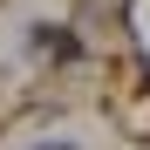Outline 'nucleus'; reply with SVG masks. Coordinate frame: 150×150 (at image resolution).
Here are the masks:
<instances>
[{
  "instance_id": "obj_1",
  "label": "nucleus",
  "mask_w": 150,
  "mask_h": 150,
  "mask_svg": "<svg viewBox=\"0 0 150 150\" xmlns=\"http://www.w3.org/2000/svg\"><path fill=\"white\" fill-rule=\"evenodd\" d=\"M41 150H68V143H41Z\"/></svg>"
}]
</instances>
